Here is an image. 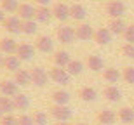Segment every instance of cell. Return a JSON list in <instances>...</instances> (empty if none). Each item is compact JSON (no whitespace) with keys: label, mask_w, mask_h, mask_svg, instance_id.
I'll return each instance as SVG.
<instances>
[{"label":"cell","mask_w":134,"mask_h":125,"mask_svg":"<svg viewBox=\"0 0 134 125\" xmlns=\"http://www.w3.org/2000/svg\"><path fill=\"white\" fill-rule=\"evenodd\" d=\"M52 14H54V19L61 21V23H66L71 17V14H70V5H66L65 2H58L52 7Z\"/></svg>","instance_id":"6"},{"label":"cell","mask_w":134,"mask_h":125,"mask_svg":"<svg viewBox=\"0 0 134 125\" xmlns=\"http://www.w3.org/2000/svg\"><path fill=\"white\" fill-rule=\"evenodd\" d=\"M84 68H85V64L82 63V61H79V59H71V63L66 66V70H68V73H70L71 76H79V75H82Z\"/></svg>","instance_id":"28"},{"label":"cell","mask_w":134,"mask_h":125,"mask_svg":"<svg viewBox=\"0 0 134 125\" xmlns=\"http://www.w3.org/2000/svg\"><path fill=\"white\" fill-rule=\"evenodd\" d=\"M56 37H58V40L61 42V44H71V42L77 38V35H75V30L71 28V26L65 25V26H59L58 30H56Z\"/></svg>","instance_id":"3"},{"label":"cell","mask_w":134,"mask_h":125,"mask_svg":"<svg viewBox=\"0 0 134 125\" xmlns=\"http://www.w3.org/2000/svg\"><path fill=\"white\" fill-rule=\"evenodd\" d=\"M104 97L110 101V103H119L122 101V90L117 87V85H108L104 89Z\"/></svg>","instance_id":"23"},{"label":"cell","mask_w":134,"mask_h":125,"mask_svg":"<svg viewBox=\"0 0 134 125\" xmlns=\"http://www.w3.org/2000/svg\"><path fill=\"white\" fill-rule=\"evenodd\" d=\"M33 122L35 125H47V113L42 110H35L33 111Z\"/></svg>","instance_id":"33"},{"label":"cell","mask_w":134,"mask_h":125,"mask_svg":"<svg viewBox=\"0 0 134 125\" xmlns=\"http://www.w3.org/2000/svg\"><path fill=\"white\" fill-rule=\"evenodd\" d=\"M14 82L18 85H21V87L31 85L33 84V80H31V70H23V68H21L19 71H16L14 73Z\"/></svg>","instance_id":"17"},{"label":"cell","mask_w":134,"mask_h":125,"mask_svg":"<svg viewBox=\"0 0 134 125\" xmlns=\"http://www.w3.org/2000/svg\"><path fill=\"white\" fill-rule=\"evenodd\" d=\"M127 23H125L124 19H122V17H119V19H111L110 21V25H108V28L110 30H111V33H113V35H124L125 33V30H127Z\"/></svg>","instance_id":"22"},{"label":"cell","mask_w":134,"mask_h":125,"mask_svg":"<svg viewBox=\"0 0 134 125\" xmlns=\"http://www.w3.org/2000/svg\"><path fill=\"white\" fill-rule=\"evenodd\" d=\"M18 50V42L12 38V37H4L0 38V52L5 56H10V54H16Z\"/></svg>","instance_id":"12"},{"label":"cell","mask_w":134,"mask_h":125,"mask_svg":"<svg viewBox=\"0 0 134 125\" xmlns=\"http://www.w3.org/2000/svg\"><path fill=\"white\" fill-rule=\"evenodd\" d=\"M0 125H19V122H18V116H14L12 113H5L4 118L0 120Z\"/></svg>","instance_id":"35"},{"label":"cell","mask_w":134,"mask_h":125,"mask_svg":"<svg viewBox=\"0 0 134 125\" xmlns=\"http://www.w3.org/2000/svg\"><path fill=\"white\" fill-rule=\"evenodd\" d=\"M37 30H38V23L35 19H30V21H23V35H28V37H31V35H35L37 33Z\"/></svg>","instance_id":"31"},{"label":"cell","mask_w":134,"mask_h":125,"mask_svg":"<svg viewBox=\"0 0 134 125\" xmlns=\"http://www.w3.org/2000/svg\"><path fill=\"white\" fill-rule=\"evenodd\" d=\"M35 47L31 44H19L18 45V50H16V56L19 57L21 61H31L35 56Z\"/></svg>","instance_id":"13"},{"label":"cell","mask_w":134,"mask_h":125,"mask_svg":"<svg viewBox=\"0 0 134 125\" xmlns=\"http://www.w3.org/2000/svg\"><path fill=\"white\" fill-rule=\"evenodd\" d=\"M113 38V33L110 28H99V30H96L94 33V40L98 45H108Z\"/></svg>","instance_id":"16"},{"label":"cell","mask_w":134,"mask_h":125,"mask_svg":"<svg viewBox=\"0 0 134 125\" xmlns=\"http://www.w3.org/2000/svg\"><path fill=\"white\" fill-rule=\"evenodd\" d=\"M124 38H125L127 44H132L134 45V25L127 26V30H125V33H124Z\"/></svg>","instance_id":"37"},{"label":"cell","mask_w":134,"mask_h":125,"mask_svg":"<svg viewBox=\"0 0 134 125\" xmlns=\"http://www.w3.org/2000/svg\"><path fill=\"white\" fill-rule=\"evenodd\" d=\"M35 49L40 50V52H44V54H51V52H54V42L52 38L47 35H40L35 42Z\"/></svg>","instance_id":"8"},{"label":"cell","mask_w":134,"mask_h":125,"mask_svg":"<svg viewBox=\"0 0 134 125\" xmlns=\"http://www.w3.org/2000/svg\"><path fill=\"white\" fill-rule=\"evenodd\" d=\"M14 104H16V110H19V111L30 110V99H28V96L21 94V92L18 96H14Z\"/></svg>","instance_id":"27"},{"label":"cell","mask_w":134,"mask_h":125,"mask_svg":"<svg viewBox=\"0 0 134 125\" xmlns=\"http://www.w3.org/2000/svg\"><path fill=\"white\" fill-rule=\"evenodd\" d=\"M51 115L54 116L58 122H70L71 118V110H70L68 106H59V104H54L51 108Z\"/></svg>","instance_id":"7"},{"label":"cell","mask_w":134,"mask_h":125,"mask_svg":"<svg viewBox=\"0 0 134 125\" xmlns=\"http://www.w3.org/2000/svg\"><path fill=\"white\" fill-rule=\"evenodd\" d=\"M75 125H87V123H84V122H80V123H75Z\"/></svg>","instance_id":"44"},{"label":"cell","mask_w":134,"mask_h":125,"mask_svg":"<svg viewBox=\"0 0 134 125\" xmlns=\"http://www.w3.org/2000/svg\"><path fill=\"white\" fill-rule=\"evenodd\" d=\"M5 28V31H9L12 35H18L23 31V19H19L18 16H9V17H5V21L2 23Z\"/></svg>","instance_id":"5"},{"label":"cell","mask_w":134,"mask_h":125,"mask_svg":"<svg viewBox=\"0 0 134 125\" xmlns=\"http://www.w3.org/2000/svg\"><path fill=\"white\" fill-rule=\"evenodd\" d=\"M0 84H2V82H0Z\"/></svg>","instance_id":"46"},{"label":"cell","mask_w":134,"mask_h":125,"mask_svg":"<svg viewBox=\"0 0 134 125\" xmlns=\"http://www.w3.org/2000/svg\"><path fill=\"white\" fill-rule=\"evenodd\" d=\"M52 17H54L52 9H49V7H37V14H35V21L37 23H49Z\"/></svg>","instance_id":"25"},{"label":"cell","mask_w":134,"mask_h":125,"mask_svg":"<svg viewBox=\"0 0 134 125\" xmlns=\"http://www.w3.org/2000/svg\"><path fill=\"white\" fill-rule=\"evenodd\" d=\"M117 118H119V115L113 110H103L98 113V122L103 125H113L117 122Z\"/></svg>","instance_id":"18"},{"label":"cell","mask_w":134,"mask_h":125,"mask_svg":"<svg viewBox=\"0 0 134 125\" xmlns=\"http://www.w3.org/2000/svg\"><path fill=\"white\" fill-rule=\"evenodd\" d=\"M0 94L5 96V97H14V96L19 94V85L14 80H4L0 84Z\"/></svg>","instance_id":"10"},{"label":"cell","mask_w":134,"mask_h":125,"mask_svg":"<svg viewBox=\"0 0 134 125\" xmlns=\"http://www.w3.org/2000/svg\"><path fill=\"white\" fill-rule=\"evenodd\" d=\"M33 2L38 5V7H49V4L52 2V0H33Z\"/></svg>","instance_id":"39"},{"label":"cell","mask_w":134,"mask_h":125,"mask_svg":"<svg viewBox=\"0 0 134 125\" xmlns=\"http://www.w3.org/2000/svg\"><path fill=\"white\" fill-rule=\"evenodd\" d=\"M119 120L125 125H132L134 123V110L129 108V106H124V108H120L119 110Z\"/></svg>","instance_id":"24"},{"label":"cell","mask_w":134,"mask_h":125,"mask_svg":"<svg viewBox=\"0 0 134 125\" xmlns=\"http://www.w3.org/2000/svg\"><path fill=\"white\" fill-rule=\"evenodd\" d=\"M103 76H104V80L108 82V84H117V82L122 78V73H120L117 68H106L104 73H103Z\"/></svg>","instance_id":"29"},{"label":"cell","mask_w":134,"mask_h":125,"mask_svg":"<svg viewBox=\"0 0 134 125\" xmlns=\"http://www.w3.org/2000/svg\"><path fill=\"white\" fill-rule=\"evenodd\" d=\"M122 78H124L127 84L134 85V66H127V68H124V71H122Z\"/></svg>","instance_id":"34"},{"label":"cell","mask_w":134,"mask_h":125,"mask_svg":"<svg viewBox=\"0 0 134 125\" xmlns=\"http://www.w3.org/2000/svg\"><path fill=\"white\" fill-rule=\"evenodd\" d=\"M49 75H51V80L56 82V84H59V85H68L70 78H71L68 70H66V68H59V66H54V68L49 71Z\"/></svg>","instance_id":"1"},{"label":"cell","mask_w":134,"mask_h":125,"mask_svg":"<svg viewBox=\"0 0 134 125\" xmlns=\"http://www.w3.org/2000/svg\"><path fill=\"white\" fill-rule=\"evenodd\" d=\"M31 80H33V85H37V87H45L47 82L51 80V75L44 68L35 66V68H31Z\"/></svg>","instance_id":"2"},{"label":"cell","mask_w":134,"mask_h":125,"mask_svg":"<svg viewBox=\"0 0 134 125\" xmlns=\"http://www.w3.org/2000/svg\"><path fill=\"white\" fill-rule=\"evenodd\" d=\"M70 14H71V19L82 23L87 17V9L82 4H73V5H70Z\"/></svg>","instance_id":"20"},{"label":"cell","mask_w":134,"mask_h":125,"mask_svg":"<svg viewBox=\"0 0 134 125\" xmlns=\"http://www.w3.org/2000/svg\"><path fill=\"white\" fill-rule=\"evenodd\" d=\"M18 122H19V125H35L33 116L28 115V113H23V115H19V116H18Z\"/></svg>","instance_id":"36"},{"label":"cell","mask_w":134,"mask_h":125,"mask_svg":"<svg viewBox=\"0 0 134 125\" xmlns=\"http://www.w3.org/2000/svg\"><path fill=\"white\" fill-rule=\"evenodd\" d=\"M94 28L91 25H87V23H80L77 28H75V35H77V38L79 40H91V38H94Z\"/></svg>","instance_id":"9"},{"label":"cell","mask_w":134,"mask_h":125,"mask_svg":"<svg viewBox=\"0 0 134 125\" xmlns=\"http://www.w3.org/2000/svg\"><path fill=\"white\" fill-rule=\"evenodd\" d=\"M122 54L125 57H129V59H134V45L132 44H125L122 47Z\"/></svg>","instance_id":"38"},{"label":"cell","mask_w":134,"mask_h":125,"mask_svg":"<svg viewBox=\"0 0 134 125\" xmlns=\"http://www.w3.org/2000/svg\"><path fill=\"white\" fill-rule=\"evenodd\" d=\"M0 7H2L5 12H18L19 2H18V0H0Z\"/></svg>","instance_id":"32"},{"label":"cell","mask_w":134,"mask_h":125,"mask_svg":"<svg viewBox=\"0 0 134 125\" xmlns=\"http://www.w3.org/2000/svg\"><path fill=\"white\" fill-rule=\"evenodd\" d=\"M98 125H103V123H98Z\"/></svg>","instance_id":"45"},{"label":"cell","mask_w":134,"mask_h":125,"mask_svg":"<svg viewBox=\"0 0 134 125\" xmlns=\"http://www.w3.org/2000/svg\"><path fill=\"white\" fill-rule=\"evenodd\" d=\"M4 115H5V113H4V111H2V110H0V120L4 118Z\"/></svg>","instance_id":"43"},{"label":"cell","mask_w":134,"mask_h":125,"mask_svg":"<svg viewBox=\"0 0 134 125\" xmlns=\"http://www.w3.org/2000/svg\"><path fill=\"white\" fill-rule=\"evenodd\" d=\"M21 63L23 61L18 57V56H5V61H4V68L7 71H10V73H16V71L21 70Z\"/></svg>","instance_id":"21"},{"label":"cell","mask_w":134,"mask_h":125,"mask_svg":"<svg viewBox=\"0 0 134 125\" xmlns=\"http://www.w3.org/2000/svg\"><path fill=\"white\" fill-rule=\"evenodd\" d=\"M79 96H80V99L85 101V103H92V101L98 99V90L94 87H82Z\"/></svg>","instance_id":"26"},{"label":"cell","mask_w":134,"mask_h":125,"mask_svg":"<svg viewBox=\"0 0 134 125\" xmlns=\"http://www.w3.org/2000/svg\"><path fill=\"white\" fill-rule=\"evenodd\" d=\"M35 14H37V7H33L31 4H19L18 7V17L23 21L35 19Z\"/></svg>","instance_id":"14"},{"label":"cell","mask_w":134,"mask_h":125,"mask_svg":"<svg viewBox=\"0 0 134 125\" xmlns=\"http://www.w3.org/2000/svg\"><path fill=\"white\" fill-rule=\"evenodd\" d=\"M0 110L4 113H12L16 110L14 104V97H5V96H0Z\"/></svg>","instance_id":"30"},{"label":"cell","mask_w":134,"mask_h":125,"mask_svg":"<svg viewBox=\"0 0 134 125\" xmlns=\"http://www.w3.org/2000/svg\"><path fill=\"white\" fill-rule=\"evenodd\" d=\"M52 61H54V66H59V68H66V66L71 63V57L66 50H56L54 56H52Z\"/></svg>","instance_id":"19"},{"label":"cell","mask_w":134,"mask_h":125,"mask_svg":"<svg viewBox=\"0 0 134 125\" xmlns=\"http://www.w3.org/2000/svg\"><path fill=\"white\" fill-rule=\"evenodd\" d=\"M85 66H87L91 71L99 73V71L104 70V61H103V57H101V56L91 54V56H87V59H85Z\"/></svg>","instance_id":"11"},{"label":"cell","mask_w":134,"mask_h":125,"mask_svg":"<svg viewBox=\"0 0 134 125\" xmlns=\"http://www.w3.org/2000/svg\"><path fill=\"white\" fill-rule=\"evenodd\" d=\"M51 99H52V103H54V104L68 106V104H70V101H71V96H70L68 90H65V89H58V90H54V92H52Z\"/></svg>","instance_id":"15"},{"label":"cell","mask_w":134,"mask_h":125,"mask_svg":"<svg viewBox=\"0 0 134 125\" xmlns=\"http://www.w3.org/2000/svg\"><path fill=\"white\" fill-rule=\"evenodd\" d=\"M106 12L111 16V19H119L125 14V4L122 0H110L106 5Z\"/></svg>","instance_id":"4"},{"label":"cell","mask_w":134,"mask_h":125,"mask_svg":"<svg viewBox=\"0 0 134 125\" xmlns=\"http://www.w3.org/2000/svg\"><path fill=\"white\" fill-rule=\"evenodd\" d=\"M4 61H5V56H2V52H0V68H4Z\"/></svg>","instance_id":"41"},{"label":"cell","mask_w":134,"mask_h":125,"mask_svg":"<svg viewBox=\"0 0 134 125\" xmlns=\"http://www.w3.org/2000/svg\"><path fill=\"white\" fill-rule=\"evenodd\" d=\"M56 125H71V123H70V122H58Z\"/></svg>","instance_id":"42"},{"label":"cell","mask_w":134,"mask_h":125,"mask_svg":"<svg viewBox=\"0 0 134 125\" xmlns=\"http://www.w3.org/2000/svg\"><path fill=\"white\" fill-rule=\"evenodd\" d=\"M4 21H5V10L0 7V23H4Z\"/></svg>","instance_id":"40"}]
</instances>
